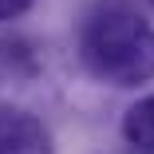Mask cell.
Listing matches in <instances>:
<instances>
[{
    "instance_id": "1",
    "label": "cell",
    "mask_w": 154,
    "mask_h": 154,
    "mask_svg": "<svg viewBox=\"0 0 154 154\" xmlns=\"http://www.w3.org/2000/svg\"><path fill=\"white\" fill-rule=\"evenodd\" d=\"M79 59L111 87L154 79V24L131 0H95L79 20Z\"/></svg>"
},
{
    "instance_id": "2",
    "label": "cell",
    "mask_w": 154,
    "mask_h": 154,
    "mask_svg": "<svg viewBox=\"0 0 154 154\" xmlns=\"http://www.w3.org/2000/svg\"><path fill=\"white\" fill-rule=\"evenodd\" d=\"M0 154H51V134L32 111L0 103Z\"/></svg>"
},
{
    "instance_id": "3",
    "label": "cell",
    "mask_w": 154,
    "mask_h": 154,
    "mask_svg": "<svg viewBox=\"0 0 154 154\" xmlns=\"http://www.w3.org/2000/svg\"><path fill=\"white\" fill-rule=\"evenodd\" d=\"M122 138H127L138 154H154V95L138 99L127 115H122Z\"/></svg>"
},
{
    "instance_id": "4",
    "label": "cell",
    "mask_w": 154,
    "mask_h": 154,
    "mask_svg": "<svg viewBox=\"0 0 154 154\" xmlns=\"http://www.w3.org/2000/svg\"><path fill=\"white\" fill-rule=\"evenodd\" d=\"M32 4H36V0H0V24H4V20H16V16H24Z\"/></svg>"
},
{
    "instance_id": "5",
    "label": "cell",
    "mask_w": 154,
    "mask_h": 154,
    "mask_svg": "<svg viewBox=\"0 0 154 154\" xmlns=\"http://www.w3.org/2000/svg\"><path fill=\"white\" fill-rule=\"evenodd\" d=\"M150 4H154V0H150Z\"/></svg>"
}]
</instances>
